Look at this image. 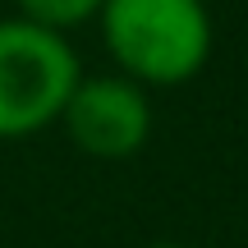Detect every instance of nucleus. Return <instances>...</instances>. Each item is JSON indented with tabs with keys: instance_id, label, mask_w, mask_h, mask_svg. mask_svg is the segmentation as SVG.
<instances>
[{
	"instance_id": "nucleus-1",
	"label": "nucleus",
	"mask_w": 248,
	"mask_h": 248,
	"mask_svg": "<svg viewBox=\"0 0 248 248\" xmlns=\"http://www.w3.org/2000/svg\"><path fill=\"white\" fill-rule=\"evenodd\" d=\"M106 55L142 88H179L212 60L207 0H106L97 14Z\"/></svg>"
},
{
	"instance_id": "nucleus-2",
	"label": "nucleus",
	"mask_w": 248,
	"mask_h": 248,
	"mask_svg": "<svg viewBox=\"0 0 248 248\" xmlns=\"http://www.w3.org/2000/svg\"><path fill=\"white\" fill-rule=\"evenodd\" d=\"M78 78L83 64L64 32L23 14L0 18V138H28L55 124Z\"/></svg>"
},
{
	"instance_id": "nucleus-3",
	"label": "nucleus",
	"mask_w": 248,
	"mask_h": 248,
	"mask_svg": "<svg viewBox=\"0 0 248 248\" xmlns=\"http://www.w3.org/2000/svg\"><path fill=\"white\" fill-rule=\"evenodd\" d=\"M60 124L69 129L74 147L97 161H124L142 152L152 138V101L147 88L129 74H97L78 78L60 110Z\"/></svg>"
},
{
	"instance_id": "nucleus-4",
	"label": "nucleus",
	"mask_w": 248,
	"mask_h": 248,
	"mask_svg": "<svg viewBox=\"0 0 248 248\" xmlns=\"http://www.w3.org/2000/svg\"><path fill=\"white\" fill-rule=\"evenodd\" d=\"M18 14L32 18V23L42 28H55V32H74V28L92 23V18L101 14V5L106 0H14Z\"/></svg>"
},
{
	"instance_id": "nucleus-5",
	"label": "nucleus",
	"mask_w": 248,
	"mask_h": 248,
	"mask_svg": "<svg viewBox=\"0 0 248 248\" xmlns=\"http://www.w3.org/2000/svg\"><path fill=\"white\" fill-rule=\"evenodd\" d=\"M147 248H184V244H147Z\"/></svg>"
}]
</instances>
